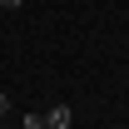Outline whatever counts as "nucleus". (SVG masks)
Instances as JSON below:
<instances>
[{
  "mask_svg": "<svg viewBox=\"0 0 129 129\" xmlns=\"http://www.w3.org/2000/svg\"><path fill=\"white\" fill-rule=\"evenodd\" d=\"M5 109H10V99H5V89H0V119H5Z\"/></svg>",
  "mask_w": 129,
  "mask_h": 129,
  "instance_id": "4",
  "label": "nucleus"
},
{
  "mask_svg": "<svg viewBox=\"0 0 129 129\" xmlns=\"http://www.w3.org/2000/svg\"><path fill=\"white\" fill-rule=\"evenodd\" d=\"M0 10H20V0H0Z\"/></svg>",
  "mask_w": 129,
  "mask_h": 129,
  "instance_id": "3",
  "label": "nucleus"
},
{
  "mask_svg": "<svg viewBox=\"0 0 129 129\" xmlns=\"http://www.w3.org/2000/svg\"><path fill=\"white\" fill-rule=\"evenodd\" d=\"M119 129H124V124H119Z\"/></svg>",
  "mask_w": 129,
  "mask_h": 129,
  "instance_id": "5",
  "label": "nucleus"
},
{
  "mask_svg": "<svg viewBox=\"0 0 129 129\" xmlns=\"http://www.w3.org/2000/svg\"><path fill=\"white\" fill-rule=\"evenodd\" d=\"M25 129H50V124H45V114H25Z\"/></svg>",
  "mask_w": 129,
  "mask_h": 129,
  "instance_id": "2",
  "label": "nucleus"
},
{
  "mask_svg": "<svg viewBox=\"0 0 129 129\" xmlns=\"http://www.w3.org/2000/svg\"><path fill=\"white\" fill-rule=\"evenodd\" d=\"M45 124L50 129H70V124H75V109H70V104H55V109L45 114Z\"/></svg>",
  "mask_w": 129,
  "mask_h": 129,
  "instance_id": "1",
  "label": "nucleus"
}]
</instances>
